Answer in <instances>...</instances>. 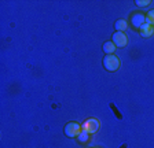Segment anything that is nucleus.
<instances>
[{
    "mask_svg": "<svg viewBox=\"0 0 154 148\" xmlns=\"http://www.w3.org/2000/svg\"><path fill=\"white\" fill-rule=\"evenodd\" d=\"M114 28L117 29V32H125V30L128 29V22L125 19H119V21H116Z\"/></svg>",
    "mask_w": 154,
    "mask_h": 148,
    "instance_id": "6e6552de",
    "label": "nucleus"
},
{
    "mask_svg": "<svg viewBox=\"0 0 154 148\" xmlns=\"http://www.w3.org/2000/svg\"><path fill=\"white\" fill-rule=\"evenodd\" d=\"M139 30H140V36H142V37H144V39H146V37H150V36L153 34L154 28L150 25V23L146 22V23H144V25L142 26V28H140Z\"/></svg>",
    "mask_w": 154,
    "mask_h": 148,
    "instance_id": "423d86ee",
    "label": "nucleus"
},
{
    "mask_svg": "<svg viewBox=\"0 0 154 148\" xmlns=\"http://www.w3.org/2000/svg\"><path fill=\"white\" fill-rule=\"evenodd\" d=\"M150 4V0H136V6L139 7H147Z\"/></svg>",
    "mask_w": 154,
    "mask_h": 148,
    "instance_id": "9b49d317",
    "label": "nucleus"
},
{
    "mask_svg": "<svg viewBox=\"0 0 154 148\" xmlns=\"http://www.w3.org/2000/svg\"><path fill=\"white\" fill-rule=\"evenodd\" d=\"M81 126H83V130H85V132H88L90 135H92V133L98 132V129H99L100 123H99V121H98V119L90 118V119H87V121Z\"/></svg>",
    "mask_w": 154,
    "mask_h": 148,
    "instance_id": "7ed1b4c3",
    "label": "nucleus"
},
{
    "mask_svg": "<svg viewBox=\"0 0 154 148\" xmlns=\"http://www.w3.org/2000/svg\"><path fill=\"white\" fill-rule=\"evenodd\" d=\"M81 130H83V126L77 122H67L65 125V135L67 137H77L81 133Z\"/></svg>",
    "mask_w": 154,
    "mask_h": 148,
    "instance_id": "f03ea898",
    "label": "nucleus"
},
{
    "mask_svg": "<svg viewBox=\"0 0 154 148\" xmlns=\"http://www.w3.org/2000/svg\"><path fill=\"white\" fill-rule=\"evenodd\" d=\"M116 48H117V47L114 45L113 41H106L105 44H103V51H105L106 55H114Z\"/></svg>",
    "mask_w": 154,
    "mask_h": 148,
    "instance_id": "0eeeda50",
    "label": "nucleus"
},
{
    "mask_svg": "<svg viewBox=\"0 0 154 148\" xmlns=\"http://www.w3.org/2000/svg\"><path fill=\"white\" fill-rule=\"evenodd\" d=\"M103 66L107 71H116L120 67V59L116 55H106L103 58Z\"/></svg>",
    "mask_w": 154,
    "mask_h": 148,
    "instance_id": "f257e3e1",
    "label": "nucleus"
},
{
    "mask_svg": "<svg viewBox=\"0 0 154 148\" xmlns=\"http://www.w3.org/2000/svg\"><path fill=\"white\" fill-rule=\"evenodd\" d=\"M112 41L114 43L116 47L122 48V47H125V45L128 44V37H127V34L124 32H116L112 36Z\"/></svg>",
    "mask_w": 154,
    "mask_h": 148,
    "instance_id": "20e7f679",
    "label": "nucleus"
},
{
    "mask_svg": "<svg viewBox=\"0 0 154 148\" xmlns=\"http://www.w3.org/2000/svg\"><path fill=\"white\" fill-rule=\"evenodd\" d=\"M146 22L150 23L151 26H154V10L149 11V13L146 14Z\"/></svg>",
    "mask_w": 154,
    "mask_h": 148,
    "instance_id": "9d476101",
    "label": "nucleus"
},
{
    "mask_svg": "<svg viewBox=\"0 0 154 148\" xmlns=\"http://www.w3.org/2000/svg\"><path fill=\"white\" fill-rule=\"evenodd\" d=\"M77 137H79V141L80 143H87L90 140V133L85 132V130H81V133L77 136Z\"/></svg>",
    "mask_w": 154,
    "mask_h": 148,
    "instance_id": "1a4fd4ad",
    "label": "nucleus"
},
{
    "mask_svg": "<svg viewBox=\"0 0 154 148\" xmlns=\"http://www.w3.org/2000/svg\"><path fill=\"white\" fill-rule=\"evenodd\" d=\"M131 22H132V25H134L135 28L140 29L142 26L146 23V15L142 14V13H135L134 15L131 16Z\"/></svg>",
    "mask_w": 154,
    "mask_h": 148,
    "instance_id": "39448f33",
    "label": "nucleus"
}]
</instances>
